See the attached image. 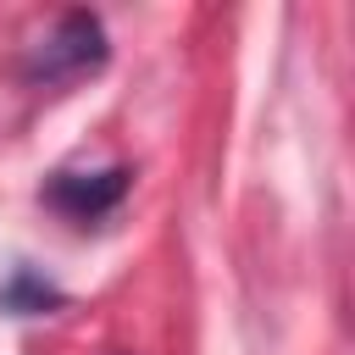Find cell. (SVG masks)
Wrapping results in <instances>:
<instances>
[{
    "mask_svg": "<svg viewBox=\"0 0 355 355\" xmlns=\"http://www.w3.org/2000/svg\"><path fill=\"white\" fill-rule=\"evenodd\" d=\"M128 178H133L128 166H111V172H61L50 183V205H61L78 222H94V216H105L128 194Z\"/></svg>",
    "mask_w": 355,
    "mask_h": 355,
    "instance_id": "7a4b0ae2",
    "label": "cell"
},
{
    "mask_svg": "<svg viewBox=\"0 0 355 355\" xmlns=\"http://www.w3.org/2000/svg\"><path fill=\"white\" fill-rule=\"evenodd\" d=\"M105 61V28L89 11H67L50 22V33H39V44L28 50V78L33 83H72L83 72H94Z\"/></svg>",
    "mask_w": 355,
    "mask_h": 355,
    "instance_id": "6da1fadb",
    "label": "cell"
},
{
    "mask_svg": "<svg viewBox=\"0 0 355 355\" xmlns=\"http://www.w3.org/2000/svg\"><path fill=\"white\" fill-rule=\"evenodd\" d=\"M11 305H33V311H44L50 300H55V288L50 283H39L33 272H17V283H11V294H6Z\"/></svg>",
    "mask_w": 355,
    "mask_h": 355,
    "instance_id": "3957f363",
    "label": "cell"
}]
</instances>
